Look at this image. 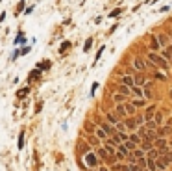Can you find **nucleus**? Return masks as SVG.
<instances>
[{"label": "nucleus", "instance_id": "obj_1", "mask_svg": "<svg viewBox=\"0 0 172 171\" xmlns=\"http://www.w3.org/2000/svg\"><path fill=\"white\" fill-rule=\"evenodd\" d=\"M148 62L152 63V65H155L157 69H169V63H166V60L161 56V54H157V52H148Z\"/></svg>", "mask_w": 172, "mask_h": 171}, {"label": "nucleus", "instance_id": "obj_2", "mask_svg": "<svg viewBox=\"0 0 172 171\" xmlns=\"http://www.w3.org/2000/svg\"><path fill=\"white\" fill-rule=\"evenodd\" d=\"M83 162H85V165L87 167H91V169H94V167H100V160H98V156L94 153H87L83 156Z\"/></svg>", "mask_w": 172, "mask_h": 171}, {"label": "nucleus", "instance_id": "obj_3", "mask_svg": "<svg viewBox=\"0 0 172 171\" xmlns=\"http://www.w3.org/2000/svg\"><path fill=\"white\" fill-rule=\"evenodd\" d=\"M133 86H135V88H150L152 82L144 76L143 73H139V74H135V76H133Z\"/></svg>", "mask_w": 172, "mask_h": 171}, {"label": "nucleus", "instance_id": "obj_4", "mask_svg": "<svg viewBox=\"0 0 172 171\" xmlns=\"http://www.w3.org/2000/svg\"><path fill=\"white\" fill-rule=\"evenodd\" d=\"M133 67H135V69H137V71H139V73H144V71H146V69H148V62H146V60H144V58H141V56H137V58H135V60H133Z\"/></svg>", "mask_w": 172, "mask_h": 171}, {"label": "nucleus", "instance_id": "obj_5", "mask_svg": "<svg viewBox=\"0 0 172 171\" xmlns=\"http://www.w3.org/2000/svg\"><path fill=\"white\" fill-rule=\"evenodd\" d=\"M98 127H100V128H104V132L107 134L109 138H111V136H115V134H117V130H115V127H113V125H109L107 121H100V125H98Z\"/></svg>", "mask_w": 172, "mask_h": 171}, {"label": "nucleus", "instance_id": "obj_6", "mask_svg": "<svg viewBox=\"0 0 172 171\" xmlns=\"http://www.w3.org/2000/svg\"><path fill=\"white\" fill-rule=\"evenodd\" d=\"M94 154L98 156V160H109V162H113V160H115V156H109V154H107V151H105V147H98Z\"/></svg>", "mask_w": 172, "mask_h": 171}, {"label": "nucleus", "instance_id": "obj_7", "mask_svg": "<svg viewBox=\"0 0 172 171\" xmlns=\"http://www.w3.org/2000/svg\"><path fill=\"white\" fill-rule=\"evenodd\" d=\"M124 125H126V130H131V132H137V128H139V125H137V121H135V117H126Z\"/></svg>", "mask_w": 172, "mask_h": 171}, {"label": "nucleus", "instance_id": "obj_8", "mask_svg": "<svg viewBox=\"0 0 172 171\" xmlns=\"http://www.w3.org/2000/svg\"><path fill=\"white\" fill-rule=\"evenodd\" d=\"M155 112H157V108H155L154 104H150V106L144 110V114H143V115H144V123H146V121H152V119H154V115H155Z\"/></svg>", "mask_w": 172, "mask_h": 171}, {"label": "nucleus", "instance_id": "obj_9", "mask_svg": "<svg viewBox=\"0 0 172 171\" xmlns=\"http://www.w3.org/2000/svg\"><path fill=\"white\" fill-rule=\"evenodd\" d=\"M165 147H169V142H166L165 138H155L154 139V149H165Z\"/></svg>", "mask_w": 172, "mask_h": 171}, {"label": "nucleus", "instance_id": "obj_10", "mask_svg": "<svg viewBox=\"0 0 172 171\" xmlns=\"http://www.w3.org/2000/svg\"><path fill=\"white\" fill-rule=\"evenodd\" d=\"M124 110H126V117H135V112H137V108H135L131 102H130V104L126 102V104H124Z\"/></svg>", "mask_w": 172, "mask_h": 171}, {"label": "nucleus", "instance_id": "obj_11", "mask_svg": "<svg viewBox=\"0 0 172 171\" xmlns=\"http://www.w3.org/2000/svg\"><path fill=\"white\" fill-rule=\"evenodd\" d=\"M105 119H107V123H109V125H113V127L120 121L119 115H117V114H113V112H107V114H105Z\"/></svg>", "mask_w": 172, "mask_h": 171}, {"label": "nucleus", "instance_id": "obj_12", "mask_svg": "<svg viewBox=\"0 0 172 171\" xmlns=\"http://www.w3.org/2000/svg\"><path fill=\"white\" fill-rule=\"evenodd\" d=\"M157 41H159V47L161 48L170 45V39H169V36H165V34H157Z\"/></svg>", "mask_w": 172, "mask_h": 171}, {"label": "nucleus", "instance_id": "obj_13", "mask_svg": "<svg viewBox=\"0 0 172 171\" xmlns=\"http://www.w3.org/2000/svg\"><path fill=\"white\" fill-rule=\"evenodd\" d=\"M120 84H122V86H128V88L131 89V88H133V76H131V74H124L122 80H120Z\"/></svg>", "mask_w": 172, "mask_h": 171}, {"label": "nucleus", "instance_id": "obj_14", "mask_svg": "<svg viewBox=\"0 0 172 171\" xmlns=\"http://www.w3.org/2000/svg\"><path fill=\"white\" fill-rule=\"evenodd\" d=\"M94 138H98V139H104V142H105V139H107V138H109V136H107V134H105V132H104V128H100V127H96V128H94Z\"/></svg>", "mask_w": 172, "mask_h": 171}, {"label": "nucleus", "instance_id": "obj_15", "mask_svg": "<svg viewBox=\"0 0 172 171\" xmlns=\"http://www.w3.org/2000/svg\"><path fill=\"white\" fill-rule=\"evenodd\" d=\"M139 149L143 151V153H148L150 149H154V143H152V142H146V139H143V142H141V145H139Z\"/></svg>", "mask_w": 172, "mask_h": 171}, {"label": "nucleus", "instance_id": "obj_16", "mask_svg": "<svg viewBox=\"0 0 172 171\" xmlns=\"http://www.w3.org/2000/svg\"><path fill=\"white\" fill-rule=\"evenodd\" d=\"M157 50H161L159 41H157V37H152L150 39V52H157Z\"/></svg>", "mask_w": 172, "mask_h": 171}, {"label": "nucleus", "instance_id": "obj_17", "mask_svg": "<svg viewBox=\"0 0 172 171\" xmlns=\"http://www.w3.org/2000/svg\"><path fill=\"white\" fill-rule=\"evenodd\" d=\"M128 139H130L131 143H135V145H141V142H143V139H141L139 136H137V132H131V134L128 136Z\"/></svg>", "mask_w": 172, "mask_h": 171}, {"label": "nucleus", "instance_id": "obj_18", "mask_svg": "<svg viewBox=\"0 0 172 171\" xmlns=\"http://www.w3.org/2000/svg\"><path fill=\"white\" fill-rule=\"evenodd\" d=\"M157 158H159L157 149H150V151H148V154H146V160H157Z\"/></svg>", "mask_w": 172, "mask_h": 171}, {"label": "nucleus", "instance_id": "obj_19", "mask_svg": "<svg viewBox=\"0 0 172 171\" xmlns=\"http://www.w3.org/2000/svg\"><path fill=\"white\" fill-rule=\"evenodd\" d=\"M115 114H117L119 117H126V110H124V104H117V108H115Z\"/></svg>", "mask_w": 172, "mask_h": 171}, {"label": "nucleus", "instance_id": "obj_20", "mask_svg": "<svg viewBox=\"0 0 172 171\" xmlns=\"http://www.w3.org/2000/svg\"><path fill=\"white\" fill-rule=\"evenodd\" d=\"M119 93L124 95V97H128V95L131 93V89L128 88V86H122V84H120V86H119Z\"/></svg>", "mask_w": 172, "mask_h": 171}, {"label": "nucleus", "instance_id": "obj_21", "mask_svg": "<svg viewBox=\"0 0 172 171\" xmlns=\"http://www.w3.org/2000/svg\"><path fill=\"white\" fill-rule=\"evenodd\" d=\"M131 104H133L135 108H143V106H146V99H135Z\"/></svg>", "mask_w": 172, "mask_h": 171}, {"label": "nucleus", "instance_id": "obj_22", "mask_svg": "<svg viewBox=\"0 0 172 171\" xmlns=\"http://www.w3.org/2000/svg\"><path fill=\"white\" fill-rule=\"evenodd\" d=\"M122 145L126 147V151H128V153H131V151H135V149H137V145H135V143H131L130 139H128V142H124Z\"/></svg>", "mask_w": 172, "mask_h": 171}, {"label": "nucleus", "instance_id": "obj_23", "mask_svg": "<svg viewBox=\"0 0 172 171\" xmlns=\"http://www.w3.org/2000/svg\"><path fill=\"white\" fill-rule=\"evenodd\" d=\"M39 76H41V71H39V69H33V71H30V82H32V80H37Z\"/></svg>", "mask_w": 172, "mask_h": 171}, {"label": "nucleus", "instance_id": "obj_24", "mask_svg": "<svg viewBox=\"0 0 172 171\" xmlns=\"http://www.w3.org/2000/svg\"><path fill=\"white\" fill-rule=\"evenodd\" d=\"M154 121L157 123V127H161V125H163V114H161V112H155V115H154Z\"/></svg>", "mask_w": 172, "mask_h": 171}, {"label": "nucleus", "instance_id": "obj_25", "mask_svg": "<svg viewBox=\"0 0 172 171\" xmlns=\"http://www.w3.org/2000/svg\"><path fill=\"white\" fill-rule=\"evenodd\" d=\"M124 99H126V97H124V95H120V93H115V95H113V102H117V104H122Z\"/></svg>", "mask_w": 172, "mask_h": 171}, {"label": "nucleus", "instance_id": "obj_26", "mask_svg": "<svg viewBox=\"0 0 172 171\" xmlns=\"http://www.w3.org/2000/svg\"><path fill=\"white\" fill-rule=\"evenodd\" d=\"M131 154L135 156V160H139V158H144V153H143V151H141L139 147L135 149V151H131Z\"/></svg>", "mask_w": 172, "mask_h": 171}, {"label": "nucleus", "instance_id": "obj_27", "mask_svg": "<svg viewBox=\"0 0 172 171\" xmlns=\"http://www.w3.org/2000/svg\"><path fill=\"white\" fill-rule=\"evenodd\" d=\"M37 69H39V71H44V69H50V62H48V60H44V62H41V63L37 65Z\"/></svg>", "mask_w": 172, "mask_h": 171}, {"label": "nucleus", "instance_id": "obj_28", "mask_svg": "<svg viewBox=\"0 0 172 171\" xmlns=\"http://www.w3.org/2000/svg\"><path fill=\"white\" fill-rule=\"evenodd\" d=\"M115 130H117V132H126V125H124V121H119L117 125H115Z\"/></svg>", "mask_w": 172, "mask_h": 171}, {"label": "nucleus", "instance_id": "obj_29", "mask_svg": "<svg viewBox=\"0 0 172 171\" xmlns=\"http://www.w3.org/2000/svg\"><path fill=\"white\" fill-rule=\"evenodd\" d=\"M154 78H155V80H161V82H165V80H166V74H165V73L155 71V73H154Z\"/></svg>", "mask_w": 172, "mask_h": 171}, {"label": "nucleus", "instance_id": "obj_30", "mask_svg": "<svg viewBox=\"0 0 172 171\" xmlns=\"http://www.w3.org/2000/svg\"><path fill=\"white\" fill-rule=\"evenodd\" d=\"M131 93L137 95V99H143V88H135L133 86V88H131Z\"/></svg>", "mask_w": 172, "mask_h": 171}, {"label": "nucleus", "instance_id": "obj_31", "mask_svg": "<svg viewBox=\"0 0 172 171\" xmlns=\"http://www.w3.org/2000/svg\"><path fill=\"white\" fill-rule=\"evenodd\" d=\"M80 153H82L83 156H85L87 153H91V151H89V145H87V143H80Z\"/></svg>", "mask_w": 172, "mask_h": 171}, {"label": "nucleus", "instance_id": "obj_32", "mask_svg": "<svg viewBox=\"0 0 172 171\" xmlns=\"http://www.w3.org/2000/svg\"><path fill=\"white\" fill-rule=\"evenodd\" d=\"M122 11H124V9H122V8H117V9H113V11H111V13H109V17H111V19H113V17H119V15H120V13H122Z\"/></svg>", "mask_w": 172, "mask_h": 171}, {"label": "nucleus", "instance_id": "obj_33", "mask_svg": "<svg viewBox=\"0 0 172 171\" xmlns=\"http://www.w3.org/2000/svg\"><path fill=\"white\" fill-rule=\"evenodd\" d=\"M28 91H30V89H28V88H22V89H21V91H19V93H17V97H19V99H22V97H26V95H28Z\"/></svg>", "mask_w": 172, "mask_h": 171}, {"label": "nucleus", "instance_id": "obj_34", "mask_svg": "<svg viewBox=\"0 0 172 171\" xmlns=\"http://www.w3.org/2000/svg\"><path fill=\"white\" fill-rule=\"evenodd\" d=\"M91 45H93V39H87V41H85V47H83V50H85V52H89V50H91Z\"/></svg>", "mask_w": 172, "mask_h": 171}, {"label": "nucleus", "instance_id": "obj_35", "mask_svg": "<svg viewBox=\"0 0 172 171\" xmlns=\"http://www.w3.org/2000/svg\"><path fill=\"white\" fill-rule=\"evenodd\" d=\"M135 121H137L139 127H143V125H144V115H137V117H135Z\"/></svg>", "mask_w": 172, "mask_h": 171}, {"label": "nucleus", "instance_id": "obj_36", "mask_svg": "<svg viewBox=\"0 0 172 171\" xmlns=\"http://www.w3.org/2000/svg\"><path fill=\"white\" fill-rule=\"evenodd\" d=\"M24 147V132H21V136H19V149Z\"/></svg>", "mask_w": 172, "mask_h": 171}, {"label": "nucleus", "instance_id": "obj_37", "mask_svg": "<svg viewBox=\"0 0 172 171\" xmlns=\"http://www.w3.org/2000/svg\"><path fill=\"white\" fill-rule=\"evenodd\" d=\"M130 171H146V169H141L137 164H130Z\"/></svg>", "mask_w": 172, "mask_h": 171}, {"label": "nucleus", "instance_id": "obj_38", "mask_svg": "<svg viewBox=\"0 0 172 171\" xmlns=\"http://www.w3.org/2000/svg\"><path fill=\"white\" fill-rule=\"evenodd\" d=\"M69 47H70V43H69V41H65V43L61 45V47H59V52H65V50H67Z\"/></svg>", "mask_w": 172, "mask_h": 171}, {"label": "nucleus", "instance_id": "obj_39", "mask_svg": "<svg viewBox=\"0 0 172 171\" xmlns=\"http://www.w3.org/2000/svg\"><path fill=\"white\" fill-rule=\"evenodd\" d=\"M17 43H24V36H22V34H19V37L15 39V45H17Z\"/></svg>", "mask_w": 172, "mask_h": 171}, {"label": "nucleus", "instance_id": "obj_40", "mask_svg": "<svg viewBox=\"0 0 172 171\" xmlns=\"http://www.w3.org/2000/svg\"><path fill=\"white\" fill-rule=\"evenodd\" d=\"M98 142H100L98 138H89V143H91V145H98Z\"/></svg>", "mask_w": 172, "mask_h": 171}, {"label": "nucleus", "instance_id": "obj_41", "mask_svg": "<svg viewBox=\"0 0 172 171\" xmlns=\"http://www.w3.org/2000/svg\"><path fill=\"white\" fill-rule=\"evenodd\" d=\"M104 50H105V47H102V48H100V50H98V52H96V62H98V60H100V56H102V52H104Z\"/></svg>", "mask_w": 172, "mask_h": 171}, {"label": "nucleus", "instance_id": "obj_42", "mask_svg": "<svg viewBox=\"0 0 172 171\" xmlns=\"http://www.w3.org/2000/svg\"><path fill=\"white\" fill-rule=\"evenodd\" d=\"M32 11H33V6H30V8L24 9V13H26V15H28V13H32Z\"/></svg>", "mask_w": 172, "mask_h": 171}, {"label": "nucleus", "instance_id": "obj_43", "mask_svg": "<svg viewBox=\"0 0 172 171\" xmlns=\"http://www.w3.org/2000/svg\"><path fill=\"white\" fill-rule=\"evenodd\" d=\"M165 125H166V127H172V117H169V119H166V121H165Z\"/></svg>", "mask_w": 172, "mask_h": 171}, {"label": "nucleus", "instance_id": "obj_44", "mask_svg": "<svg viewBox=\"0 0 172 171\" xmlns=\"http://www.w3.org/2000/svg\"><path fill=\"white\" fill-rule=\"evenodd\" d=\"M98 171H109L107 167H104V165H100V167H98Z\"/></svg>", "mask_w": 172, "mask_h": 171}, {"label": "nucleus", "instance_id": "obj_45", "mask_svg": "<svg viewBox=\"0 0 172 171\" xmlns=\"http://www.w3.org/2000/svg\"><path fill=\"white\" fill-rule=\"evenodd\" d=\"M169 97H170V99H172V89H169Z\"/></svg>", "mask_w": 172, "mask_h": 171}, {"label": "nucleus", "instance_id": "obj_46", "mask_svg": "<svg viewBox=\"0 0 172 171\" xmlns=\"http://www.w3.org/2000/svg\"><path fill=\"white\" fill-rule=\"evenodd\" d=\"M93 171H98V169H93Z\"/></svg>", "mask_w": 172, "mask_h": 171}, {"label": "nucleus", "instance_id": "obj_47", "mask_svg": "<svg viewBox=\"0 0 172 171\" xmlns=\"http://www.w3.org/2000/svg\"><path fill=\"white\" fill-rule=\"evenodd\" d=\"M170 45H172V39H170Z\"/></svg>", "mask_w": 172, "mask_h": 171}]
</instances>
